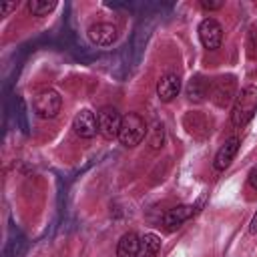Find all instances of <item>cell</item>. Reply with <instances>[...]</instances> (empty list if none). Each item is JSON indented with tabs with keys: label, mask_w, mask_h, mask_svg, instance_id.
<instances>
[{
	"label": "cell",
	"mask_w": 257,
	"mask_h": 257,
	"mask_svg": "<svg viewBox=\"0 0 257 257\" xmlns=\"http://www.w3.org/2000/svg\"><path fill=\"white\" fill-rule=\"evenodd\" d=\"M257 112V86L247 84L237 92V98L233 100L231 108V122L235 128H243Z\"/></svg>",
	"instance_id": "1"
},
{
	"label": "cell",
	"mask_w": 257,
	"mask_h": 257,
	"mask_svg": "<svg viewBox=\"0 0 257 257\" xmlns=\"http://www.w3.org/2000/svg\"><path fill=\"white\" fill-rule=\"evenodd\" d=\"M149 131L147 120L139 114V112H126L122 116L120 122V131H118V141L122 147L126 149H135L137 145H141V141L145 139V133Z\"/></svg>",
	"instance_id": "2"
},
{
	"label": "cell",
	"mask_w": 257,
	"mask_h": 257,
	"mask_svg": "<svg viewBox=\"0 0 257 257\" xmlns=\"http://www.w3.org/2000/svg\"><path fill=\"white\" fill-rule=\"evenodd\" d=\"M209 98L215 106L225 108L237 98V76L235 74H221L211 80Z\"/></svg>",
	"instance_id": "3"
},
{
	"label": "cell",
	"mask_w": 257,
	"mask_h": 257,
	"mask_svg": "<svg viewBox=\"0 0 257 257\" xmlns=\"http://www.w3.org/2000/svg\"><path fill=\"white\" fill-rule=\"evenodd\" d=\"M32 108L40 118H56L62 110V96L54 88H42L32 100Z\"/></svg>",
	"instance_id": "4"
},
{
	"label": "cell",
	"mask_w": 257,
	"mask_h": 257,
	"mask_svg": "<svg viewBox=\"0 0 257 257\" xmlns=\"http://www.w3.org/2000/svg\"><path fill=\"white\" fill-rule=\"evenodd\" d=\"M98 133L104 139H118V131H120V122L122 116L114 106H102L98 110Z\"/></svg>",
	"instance_id": "5"
},
{
	"label": "cell",
	"mask_w": 257,
	"mask_h": 257,
	"mask_svg": "<svg viewBox=\"0 0 257 257\" xmlns=\"http://www.w3.org/2000/svg\"><path fill=\"white\" fill-rule=\"evenodd\" d=\"M199 40L207 50H217L223 42V26L215 18H203L199 24Z\"/></svg>",
	"instance_id": "6"
},
{
	"label": "cell",
	"mask_w": 257,
	"mask_h": 257,
	"mask_svg": "<svg viewBox=\"0 0 257 257\" xmlns=\"http://www.w3.org/2000/svg\"><path fill=\"white\" fill-rule=\"evenodd\" d=\"M72 131L80 139H94L98 133V116L90 108H80L72 118Z\"/></svg>",
	"instance_id": "7"
},
{
	"label": "cell",
	"mask_w": 257,
	"mask_h": 257,
	"mask_svg": "<svg viewBox=\"0 0 257 257\" xmlns=\"http://www.w3.org/2000/svg\"><path fill=\"white\" fill-rule=\"evenodd\" d=\"M86 34H88L90 42L96 46H110L118 40V28L110 22H96V24L88 26Z\"/></svg>",
	"instance_id": "8"
},
{
	"label": "cell",
	"mask_w": 257,
	"mask_h": 257,
	"mask_svg": "<svg viewBox=\"0 0 257 257\" xmlns=\"http://www.w3.org/2000/svg\"><path fill=\"white\" fill-rule=\"evenodd\" d=\"M239 147H241L239 137L227 139V141L219 147V151L215 153V157H213V169H215L217 173H223L225 169H229L231 163H233V159H235V155H237V151H239Z\"/></svg>",
	"instance_id": "9"
},
{
	"label": "cell",
	"mask_w": 257,
	"mask_h": 257,
	"mask_svg": "<svg viewBox=\"0 0 257 257\" xmlns=\"http://www.w3.org/2000/svg\"><path fill=\"white\" fill-rule=\"evenodd\" d=\"M209 92H211V80H209L205 74H193V76L189 78L187 86H185L187 98H189L191 102H195V104L207 100Z\"/></svg>",
	"instance_id": "10"
},
{
	"label": "cell",
	"mask_w": 257,
	"mask_h": 257,
	"mask_svg": "<svg viewBox=\"0 0 257 257\" xmlns=\"http://www.w3.org/2000/svg\"><path fill=\"white\" fill-rule=\"evenodd\" d=\"M183 126L187 128V133L193 137V139H205L211 131V124L207 120V116L199 110H189L185 112L183 116Z\"/></svg>",
	"instance_id": "11"
},
{
	"label": "cell",
	"mask_w": 257,
	"mask_h": 257,
	"mask_svg": "<svg viewBox=\"0 0 257 257\" xmlns=\"http://www.w3.org/2000/svg\"><path fill=\"white\" fill-rule=\"evenodd\" d=\"M181 92V76L177 72H165L157 82V96L161 102H171Z\"/></svg>",
	"instance_id": "12"
},
{
	"label": "cell",
	"mask_w": 257,
	"mask_h": 257,
	"mask_svg": "<svg viewBox=\"0 0 257 257\" xmlns=\"http://www.w3.org/2000/svg\"><path fill=\"white\" fill-rule=\"evenodd\" d=\"M195 215V205H177L173 209H169L163 215V227L167 231H175L179 229L185 221H189Z\"/></svg>",
	"instance_id": "13"
},
{
	"label": "cell",
	"mask_w": 257,
	"mask_h": 257,
	"mask_svg": "<svg viewBox=\"0 0 257 257\" xmlns=\"http://www.w3.org/2000/svg\"><path fill=\"white\" fill-rule=\"evenodd\" d=\"M141 253V237L135 231L124 233L116 243V257H139Z\"/></svg>",
	"instance_id": "14"
},
{
	"label": "cell",
	"mask_w": 257,
	"mask_h": 257,
	"mask_svg": "<svg viewBox=\"0 0 257 257\" xmlns=\"http://www.w3.org/2000/svg\"><path fill=\"white\" fill-rule=\"evenodd\" d=\"M161 251V237L157 233H145L141 237V253L139 257H157Z\"/></svg>",
	"instance_id": "15"
},
{
	"label": "cell",
	"mask_w": 257,
	"mask_h": 257,
	"mask_svg": "<svg viewBox=\"0 0 257 257\" xmlns=\"http://www.w3.org/2000/svg\"><path fill=\"white\" fill-rule=\"evenodd\" d=\"M165 145V124L161 120H155L149 128V147L153 151H159Z\"/></svg>",
	"instance_id": "16"
},
{
	"label": "cell",
	"mask_w": 257,
	"mask_h": 257,
	"mask_svg": "<svg viewBox=\"0 0 257 257\" xmlns=\"http://www.w3.org/2000/svg\"><path fill=\"white\" fill-rule=\"evenodd\" d=\"M56 8V2L54 0H30L28 2V12L32 14V16H48L52 10Z\"/></svg>",
	"instance_id": "17"
},
{
	"label": "cell",
	"mask_w": 257,
	"mask_h": 257,
	"mask_svg": "<svg viewBox=\"0 0 257 257\" xmlns=\"http://www.w3.org/2000/svg\"><path fill=\"white\" fill-rule=\"evenodd\" d=\"M245 50H247L249 60H257V22H253V24L247 28Z\"/></svg>",
	"instance_id": "18"
},
{
	"label": "cell",
	"mask_w": 257,
	"mask_h": 257,
	"mask_svg": "<svg viewBox=\"0 0 257 257\" xmlns=\"http://www.w3.org/2000/svg\"><path fill=\"white\" fill-rule=\"evenodd\" d=\"M247 183H249V187H251V189H255V191H257V165L249 171V175H247Z\"/></svg>",
	"instance_id": "19"
},
{
	"label": "cell",
	"mask_w": 257,
	"mask_h": 257,
	"mask_svg": "<svg viewBox=\"0 0 257 257\" xmlns=\"http://www.w3.org/2000/svg\"><path fill=\"white\" fill-rule=\"evenodd\" d=\"M12 10H16V2H8V4H0V16H8Z\"/></svg>",
	"instance_id": "20"
},
{
	"label": "cell",
	"mask_w": 257,
	"mask_h": 257,
	"mask_svg": "<svg viewBox=\"0 0 257 257\" xmlns=\"http://www.w3.org/2000/svg\"><path fill=\"white\" fill-rule=\"evenodd\" d=\"M201 6L205 10H219L223 6V2H209V0H201Z\"/></svg>",
	"instance_id": "21"
},
{
	"label": "cell",
	"mask_w": 257,
	"mask_h": 257,
	"mask_svg": "<svg viewBox=\"0 0 257 257\" xmlns=\"http://www.w3.org/2000/svg\"><path fill=\"white\" fill-rule=\"evenodd\" d=\"M249 231L255 235L257 233V211H255V215H253V219H251V223H249Z\"/></svg>",
	"instance_id": "22"
}]
</instances>
